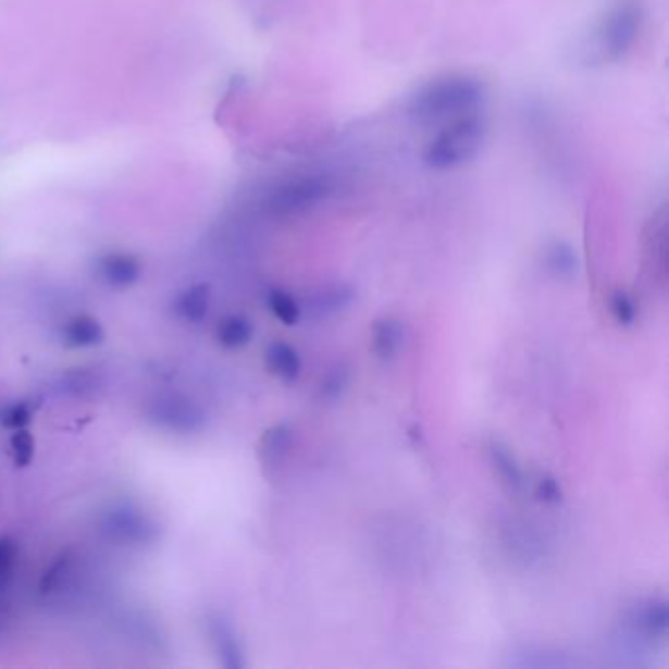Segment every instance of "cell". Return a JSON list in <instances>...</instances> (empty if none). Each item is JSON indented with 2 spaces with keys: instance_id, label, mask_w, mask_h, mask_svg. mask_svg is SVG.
Listing matches in <instances>:
<instances>
[{
  "instance_id": "obj_1",
  "label": "cell",
  "mask_w": 669,
  "mask_h": 669,
  "mask_svg": "<svg viewBox=\"0 0 669 669\" xmlns=\"http://www.w3.org/2000/svg\"><path fill=\"white\" fill-rule=\"evenodd\" d=\"M99 532L114 546H148L160 538V524L134 505H114L100 515Z\"/></svg>"
},
{
  "instance_id": "obj_2",
  "label": "cell",
  "mask_w": 669,
  "mask_h": 669,
  "mask_svg": "<svg viewBox=\"0 0 669 669\" xmlns=\"http://www.w3.org/2000/svg\"><path fill=\"white\" fill-rule=\"evenodd\" d=\"M151 426L168 432L171 436H193L199 434L207 424V412L199 402L185 395H160L151 400L146 409Z\"/></svg>"
},
{
  "instance_id": "obj_3",
  "label": "cell",
  "mask_w": 669,
  "mask_h": 669,
  "mask_svg": "<svg viewBox=\"0 0 669 669\" xmlns=\"http://www.w3.org/2000/svg\"><path fill=\"white\" fill-rule=\"evenodd\" d=\"M481 144V124L478 121H461L444 132L430 148L429 161L436 168H448L471 158Z\"/></svg>"
},
{
  "instance_id": "obj_4",
  "label": "cell",
  "mask_w": 669,
  "mask_h": 669,
  "mask_svg": "<svg viewBox=\"0 0 669 669\" xmlns=\"http://www.w3.org/2000/svg\"><path fill=\"white\" fill-rule=\"evenodd\" d=\"M478 100V85L471 80L460 79L442 83L420 99V110L426 114H446L450 110L470 107Z\"/></svg>"
},
{
  "instance_id": "obj_5",
  "label": "cell",
  "mask_w": 669,
  "mask_h": 669,
  "mask_svg": "<svg viewBox=\"0 0 669 669\" xmlns=\"http://www.w3.org/2000/svg\"><path fill=\"white\" fill-rule=\"evenodd\" d=\"M97 277L112 289H128L140 281V261L128 253H107L97 261Z\"/></svg>"
},
{
  "instance_id": "obj_6",
  "label": "cell",
  "mask_w": 669,
  "mask_h": 669,
  "mask_svg": "<svg viewBox=\"0 0 669 669\" xmlns=\"http://www.w3.org/2000/svg\"><path fill=\"white\" fill-rule=\"evenodd\" d=\"M60 340L70 350H89L104 340V330L97 319L80 314L67 320L60 330Z\"/></svg>"
},
{
  "instance_id": "obj_7",
  "label": "cell",
  "mask_w": 669,
  "mask_h": 669,
  "mask_svg": "<svg viewBox=\"0 0 669 669\" xmlns=\"http://www.w3.org/2000/svg\"><path fill=\"white\" fill-rule=\"evenodd\" d=\"M354 300V289L346 285L326 287V289L312 293L309 299L302 300L300 310H307L310 319H326L336 312L348 309Z\"/></svg>"
},
{
  "instance_id": "obj_8",
  "label": "cell",
  "mask_w": 669,
  "mask_h": 669,
  "mask_svg": "<svg viewBox=\"0 0 669 669\" xmlns=\"http://www.w3.org/2000/svg\"><path fill=\"white\" fill-rule=\"evenodd\" d=\"M210 639L219 654L220 664L224 668L240 669L244 668V654H241L240 642L236 632L231 624L224 619L210 620Z\"/></svg>"
},
{
  "instance_id": "obj_9",
  "label": "cell",
  "mask_w": 669,
  "mask_h": 669,
  "mask_svg": "<svg viewBox=\"0 0 669 669\" xmlns=\"http://www.w3.org/2000/svg\"><path fill=\"white\" fill-rule=\"evenodd\" d=\"M210 289L207 285H193L189 289L181 290L173 300V312L177 319L187 324H200L209 317Z\"/></svg>"
},
{
  "instance_id": "obj_10",
  "label": "cell",
  "mask_w": 669,
  "mask_h": 669,
  "mask_svg": "<svg viewBox=\"0 0 669 669\" xmlns=\"http://www.w3.org/2000/svg\"><path fill=\"white\" fill-rule=\"evenodd\" d=\"M669 624L668 603L664 599H652L632 615V627L644 634L646 639H661L666 636Z\"/></svg>"
},
{
  "instance_id": "obj_11",
  "label": "cell",
  "mask_w": 669,
  "mask_h": 669,
  "mask_svg": "<svg viewBox=\"0 0 669 669\" xmlns=\"http://www.w3.org/2000/svg\"><path fill=\"white\" fill-rule=\"evenodd\" d=\"M265 366L283 381H295L300 375L299 354L285 342L271 344L265 351Z\"/></svg>"
},
{
  "instance_id": "obj_12",
  "label": "cell",
  "mask_w": 669,
  "mask_h": 669,
  "mask_svg": "<svg viewBox=\"0 0 669 669\" xmlns=\"http://www.w3.org/2000/svg\"><path fill=\"white\" fill-rule=\"evenodd\" d=\"M293 442V430L287 424H277L265 432L261 439L260 454L261 460L268 468H277L283 458L287 456Z\"/></svg>"
},
{
  "instance_id": "obj_13",
  "label": "cell",
  "mask_w": 669,
  "mask_h": 669,
  "mask_svg": "<svg viewBox=\"0 0 669 669\" xmlns=\"http://www.w3.org/2000/svg\"><path fill=\"white\" fill-rule=\"evenodd\" d=\"M405 342V332L399 320L383 319L373 329V350L381 360H391L400 350Z\"/></svg>"
},
{
  "instance_id": "obj_14",
  "label": "cell",
  "mask_w": 669,
  "mask_h": 669,
  "mask_svg": "<svg viewBox=\"0 0 669 669\" xmlns=\"http://www.w3.org/2000/svg\"><path fill=\"white\" fill-rule=\"evenodd\" d=\"M251 336H253V324L244 317H228L220 322L216 330L220 346L226 350L244 348L246 344H250Z\"/></svg>"
},
{
  "instance_id": "obj_15",
  "label": "cell",
  "mask_w": 669,
  "mask_h": 669,
  "mask_svg": "<svg viewBox=\"0 0 669 669\" xmlns=\"http://www.w3.org/2000/svg\"><path fill=\"white\" fill-rule=\"evenodd\" d=\"M491 461L495 470L499 471L500 480L509 485L510 490L520 491L524 485V475L520 470L515 456L503 444H491Z\"/></svg>"
},
{
  "instance_id": "obj_16",
  "label": "cell",
  "mask_w": 669,
  "mask_h": 669,
  "mask_svg": "<svg viewBox=\"0 0 669 669\" xmlns=\"http://www.w3.org/2000/svg\"><path fill=\"white\" fill-rule=\"evenodd\" d=\"M97 385H99V380L95 373H90L89 370H73L61 377L58 389L71 397H85V395L95 393Z\"/></svg>"
},
{
  "instance_id": "obj_17",
  "label": "cell",
  "mask_w": 669,
  "mask_h": 669,
  "mask_svg": "<svg viewBox=\"0 0 669 669\" xmlns=\"http://www.w3.org/2000/svg\"><path fill=\"white\" fill-rule=\"evenodd\" d=\"M268 305H270L271 312L275 314V319H280L285 326H295L299 322L300 312H302L300 305L285 290H271Z\"/></svg>"
},
{
  "instance_id": "obj_18",
  "label": "cell",
  "mask_w": 669,
  "mask_h": 669,
  "mask_svg": "<svg viewBox=\"0 0 669 669\" xmlns=\"http://www.w3.org/2000/svg\"><path fill=\"white\" fill-rule=\"evenodd\" d=\"M350 383V370L346 366H336L324 375L320 383V395L322 399L334 400L340 397Z\"/></svg>"
},
{
  "instance_id": "obj_19",
  "label": "cell",
  "mask_w": 669,
  "mask_h": 669,
  "mask_svg": "<svg viewBox=\"0 0 669 669\" xmlns=\"http://www.w3.org/2000/svg\"><path fill=\"white\" fill-rule=\"evenodd\" d=\"M11 448L16 466H21V468L30 466V461L34 460V438H32L28 430H14L11 438Z\"/></svg>"
},
{
  "instance_id": "obj_20",
  "label": "cell",
  "mask_w": 669,
  "mask_h": 669,
  "mask_svg": "<svg viewBox=\"0 0 669 669\" xmlns=\"http://www.w3.org/2000/svg\"><path fill=\"white\" fill-rule=\"evenodd\" d=\"M32 410L26 402H14L0 410V426L9 430L26 429L30 424Z\"/></svg>"
},
{
  "instance_id": "obj_21",
  "label": "cell",
  "mask_w": 669,
  "mask_h": 669,
  "mask_svg": "<svg viewBox=\"0 0 669 669\" xmlns=\"http://www.w3.org/2000/svg\"><path fill=\"white\" fill-rule=\"evenodd\" d=\"M18 560V548L11 538H0V590H4L12 580V573Z\"/></svg>"
},
{
  "instance_id": "obj_22",
  "label": "cell",
  "mask_w": 669,
  "mask_h": 669,
  "mask_svg": "<svg viewBox=\"0 0 669 669\" xmlns=\"http://www.w3.org/2000/svg\"><path fill=\"white\" fill-rule=\"evenodd\" d=\"M610 309H612L615 319L619 320L620 324H624V326H630L636 319V307L630 300L629 295H624L622 290L615 293V297L610 300Z\"/></svg>"
},
{
  "instance_id": "obj_23",
  "label": "cell",
  "mask_w": 669,
  "mask_h": 669,
  "mask_svg": "<svg viewBox=\"0 0 669 669\" xmlns=\"http://www.w3.org/2000/svg\"><path fill=\"white\" fill-rule=\"evenodd\" d=\"M575 258L568 248H556L549 253V268L556 275H571L575 271Z\"/></svg>"
},
{
  "instance_id": "obj_24",
  "label": "cell",
  "mask_w": 669,
  "mask_h": 669,
  "mask_svg": "<svg viewBox=\"0 0 669 669\" xmlns=\"http://www.w3.org/2000/svg\"><path fill=\"white\" fill-rule=\"evenodd\" d=\"M536 495H538L540 500L549 503V505L560 503L561 490L560 485H558V481L554 480V478H549V475L542 478L538 483V490H536Z\"/></svg>"
}]
</instances>
